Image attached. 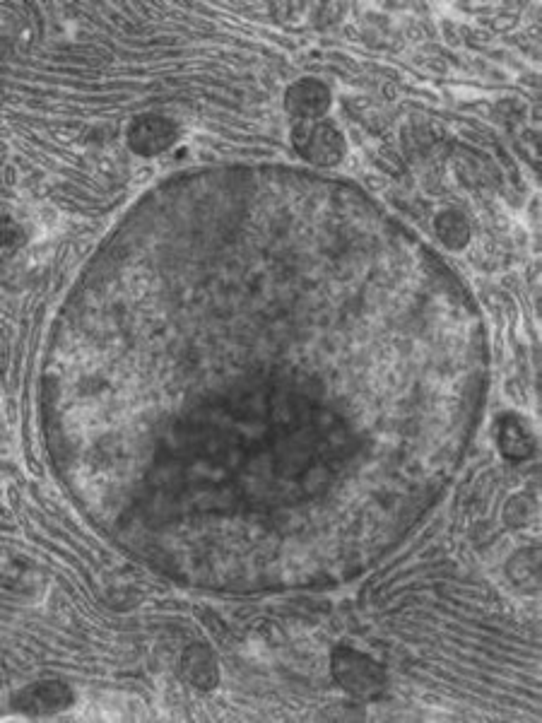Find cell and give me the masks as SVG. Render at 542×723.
Returning a JSON list of instances; mask_svg holds the SVG:
<instances>
[{
	"instance_id": "cell-1",
	"label": "cell",
	"mask_w": 542,
	"mask_h": 723,
	"mask_svg": "<svg viewBox=\"0 0 542 723\" xmlns=\"http://www.w3.org/2000/svg\"><path fill=\"white\" fill-rule=\"evenodd\" d=\"M333 673L347 692L357 697H376L386 685V675L369 656L352 649H340L333 656Z\"/></svg>"
},
{
	"instance_id": "cell-2",
	"label": "cell",
	"mask_w": 542,
	"mask_h": 723,
	"mask_svg": "<svg viewBox=\"0 0 542 723\" xmlns=\"http://www.w3.org/2000/svg\"><path fill=\"white\" fill-rule=\"evenodd\" d=\"M294 145H297V150L302 152L306 160L321 164L338 162L340 155H343V138L326 123H321V126L309 123L306 128H297L294 131Z\"/></svg>"
},
{
	"instance_id": "cell-3",
	"label": "cell",
	"mask_w": 542,
	"mask_h": 723,
	"mask_svg": "<svg viewBox=\"0 0 542 723\" xmlns=\"http://www.w3.org/2000/svg\"><path fill=\"white\" fill-rule=\"evenodd\" d=\"M70 702H73V695H70L68 685L56 683V680L29 685L17 697V707L20 711H29V714H53V711L70 707Z\"/></svg>"
},
{
	"instance_id": "cell-4",
	"label": "cell",
	"mask_w": 542,
	"mask_h": 723,
	"mask_svg": "<svg viewBox=\"0 0 542 723\" xmlns=\"http://www.w3.org/2000/svg\"><path fill=\"white\" fill-rule=\"evenodd\" d=\"M174 138V126L164 119H143L135 123L131 131V145L135 152H143V155L167 150L174 143Z\"/></svg>"
},
{
	"instance_id": "cell-5",
	"label": "cell",
	"mask_w": 542,
	"mask_h": 723,
	"mask_svg": "<svg viewBox=\"0 0 542 723\" xmlns=\"http://www.w3.org/2000/svg\"><path fill=\"white\" fill-rule=\"evenodd\" d=\"M184 675L200 690L217 685V661L208 646H191L184 656Z\"/></svg>"
},
{
	"instance_id": "cell-6",
	"label": "cell",
	"mask_w": 542,
	"mask_h": 723,
	"mask_svg": "<svg viewBox=\"0 0 542 723\" xmlns=\"http://www.w3.org/2000/svg\"><path fill=\"white\" fill-rule=\"evenodd\" d=\"M328 102H331V97H328L326 87H321L318 82L306 80L290 90V109L294 116L314 119L328 109Z\"/></svg>"
},
{
	"instance_id": "cell-7",
	"label": "cell",
	"mask_w": 542,
	"mask_h": 723,
	"mask_svg": "<svg viewBox=\"0 0 542 723\" xmlns=\"http://www.w3.org/2000/svg\"><path fill=\"white\" fill-rule=\"evenodd\" d=\"M514 444H518V454L526 456L530 451V437L526 432V427L518 425V422H506V427L502 429V451L504 454L511 456V451H514Z\"/></svg>"
},
{
	"instance_id": "cell-8",
	"label": "cell",
	"mask_w": 542,
	"mask_h": 723,
	"mask_svg": "<svg viewBox=\"0 0 542 723\" xmlns=\"http://www.w3.org/2000/svg\"><path fill=\"white\" fill-rule=\"evenodd\" d=\"M439 222H444V225H449V232H439V234H441V239L446 241V244L453 246V249H456V239H453V234H458V239H461V244H465V241H468V222H465L463 217L458 215V213L444 215Z\"/></svg>"
}]
</instances>
